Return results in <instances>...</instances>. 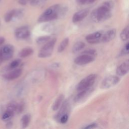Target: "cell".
I'll list each match as a JSON object with an SVG mask.
<instances>
[{
  "label": "cell",
  "mask_w": 129,
  "mask_h": 129,
  "mask_svg": "<svg viewBox=\"0 0 129 129\" xmlns=\"http://www.w3.org/2000/svg\"><path fill=\"white\" fill-rule=\"evenodd\" d=\"M64 99V96L63 94H61L58 97V98L55 100L54 103L53 104V105L52 107L53 110L56 111L60 108Z\"/></svg>",
  "instance_id": "15"
},
{
  "label": "cell",
  "mask_w": 129,
  "mask_h": 129,
  "mask_svg": "<svg viewBox=\"0 0 129 129\" xmlns=\"http://www.w3.org/2000/svg\"><path fill=\"white\" fill-rule=\"evenodd\" d=\"M116 35V30L112 29L106 32L102 35L101 37V42L106 43L113 40Z\"/></svg>",
  "instance_id": "12"
},
{
  "label": "cell",
  "mask_w": 129,
  "mask_h": 129,
  "mask_svg": "<svg viewBox=\"0 0 129 129\" xmlns=\"http://www.w3.org/2000/svg\"><path fill=\"white\" fill-rule=\"evenodd\" d=\"M128 26L124 28L120 34V38L123 41H126L128 39Z\"/></svg>",
  "instance_id": "20"
},
{
  "label": "cell",
  "mask_w": 129,
  "mask_h": 129,
  "mask_svg": "<svg viewBox=\"0 0 129 129\" xmlns=\"http://www.w3.org/2000/svg\"><path fill=\"white\" fill-rule=\"evenodd\" d=\"M5 41V39L2 37H0V46L2 45Z\"/></svg>",
  "instance_id": "32"
},
{
  "label": "cell",
  "mask_w": 129,
  "mask_h": 129,
  "mask_svg": "<svg viewBox=\"0 0 129 129\" xmlns=\"http://www.w3.org/2000/svg\"><path fill=\"white\" fill-rule=\"evenodd\" d=\"M69 43V39L68 38H65L61 42V43H60L58 47V52L62 53V52H63L68 46Z\"/></svg>",
  "instance_id": "18"
},
{
  "label": "cell",
  "mask_w": 129,
  "mask_h": 129,
  "mask_svg": "<svg viewBox=\"0 0 129 129\" xmlns=\"http://www.w3.org/2000/svg\"><path fill=\"white\" fill-rule=\"evenodd\" d=\"M89 10L84 9L76 12L72 18V21L74 23H78L83 20L89 14Z\"/></svg>",
  "instance_id": "10"
},
{
  "label": "cell",
  "mask_w": 129,
  "mask_h": 129,
  "mask_svg": "<svg viewBox=\"0 0 129 129\" xmlns=\"http://www.w3.org/2000/svg\"><path fill=\"white\" fill-rule=\"evenodd\" d=\"M14 114V112L7 110V111L4 114V115L2 117V118L4 120H8L10 118H12V117L13 116Z\"/></svg>",
  "instance_id": "23"
},
{
  "label": "cell",
  "mask_w": 129,
  "mask_h": 129,
  "mask_svg": "<svg viewBox=\"0 0 129 129\" xmlns=\"http://www.w3.org/2000/svg\"><path fill=\"white\" fill-rule=\"evenodd\" d=\"M128 50H129V44L127 42L123 48L122 49L121 52V55H126L128 54Z\"/></svg>",
  "instance_id": "27"
},
{
  "label": "cell",
  "mask_w": 129,
  "mask_h": 129,
  "mask_svg": "<svg viewBox=\"0 0 129 129\" xmlns=\"http://www.w3.org/2000/svg\"><path fill=\"white\" fill-rule=\"evenodd\" d=\"M20 63H21L20 60H19V59L15 60L11 62V63L10 65V68L11 69H15L19 66Z\"/></svg>",
  "instance_id": "25"
},
{
  "label": "cell",
  "mask_w": 129,
  "mask_h": 129,
  "mask_svg": "<svg viewBox=\"0 0 129 129\" xmlns=\"http://www.w3.org/2000/svg\"><path fill=\"white\" fill-rule=\"evenodd\" d=\"M80 91L81 92H79L75 98V101L77 102H80L85 97H86L90 93H91L92 91V88L91 87H90L81 90Z\"/></svg>",
  "instance_id": "13"
},
{
  "label": "cell",
  "mask_w": 129,
  "mask_h": 129,
  "mask_svg": "<svg viewBox=\"0 0 129 129\" xmlns=\"http://www.w3.org/2000/svg\"><path fill=\"white\" fill-rule=\"evenodd\" d=\"M56 42L57 39L55 38L48 41L39 51L38 55V57L46 58L50 57L53 53Z\"/></svg>",
  "instance_id": "3"
},
{
  "label": "cell",
  "mask_w": 129,
  "mask_h": 129,
  "mask_svg": "<svg viewBox=\"0 0 129 129\" xmlns=\"http://www.w3.org/2000/svg\"><path fill=\"white\" fill-rule=\"evenodd\" d=\"M112 6V2H106L103 6L95 10L91 14L92 20L95 22H100L109 19L111 15L110 9Z\"/></svg>",
  "instance_id": "1"
},
{
  "label": "cell",
  "mask_w": 129,
  "mask_h": 129,
  "mask_svg": "<svg viewBox=\"0 0 129 129\" xmlns=\"http://www.w3.org/2000/svg\"><path fill=\"white\" fill-rule=\"evenodd\" d=\"M50 38L51 37L50 36H42L37 39L36 42L39 45L44 44L50 40Z\"/></svg>",
  "instance_id": "22"
},
{
  "label": "cell",
  "mask_w": 129,
  "mask_h": 129,
  "mask_svg": "<svg viewBox=\"0 0 129 129\" xmlns=\"http://www.w3.org/2000/svg\"><path fill=\"white\" fill-rule=\"evenodd\" d=\"M85 44L82 41H78L76 42L72 48V52L74 53H77L84 48Z\"/></svg>",
  "instance_id": "17"
},
{
  "label": "cell",
  "mask_w": 129,
  "mask_h": 129,
  "mask_svg": "<svg viewBox=\"0 0 129 129\" xmlns=\"http://www.w3.org/2000/svg\"><path fill=\"white\" fill-rule=\"evenodd\" d=\"M96 79V75L92 74L83 79L77 85L76 89L78 91L91 87L94 84Z\"/></svg>",
  "instance_id": "4"
},
{
  "label": "cell",
  "mask_w": 129,
  "mask_h": 129,
  "mask_svg": "<svg viewBox=\"0 0 129 129\" xmlns=\"http://www.w3.org/2000/svg\"><path fill=\"white\" fill-rule=\"evenodd\" d=\"M95 1H96V0H76V2L80 5L90 4Z\"/></svg>",
  "instance_id": "26"
},
{
  "label": "cell",
  "mask_w": 129,
  "mask_h": 129,
  "mask_svg": "<svg viewBox=\"0 0 129 129\" xmlns=\"http://www.w3.org/2000/svg\"><path fill=\"white\" fill-rule=\"evenodd\" d=\"M47 0H30V4L33 6H37L44 4Z\"/></svg>",
  "instance_id": "24"
},
{
  "label": "cell",
  "mask_w": 129,
  "mask_h": 129,
  "mask_svg": "<svg viewBox=\"0 0 129 129\" xmlns=\"http://www.w3.org/2000/svg\"><path fill=\"white\" fill-rule=\"evenodd\" d=\"M22 73V71L20 69H15L5 75V77L7 80H12L19 77Z\"/></svg>",
  "instance_id": "14"
},
{
  "label": "cell",
  "mask_w": 129,
  "mask_h": 129,
  "mask_svg": "<svg viewBox=\"0 0 129 129\" xmlns=\"http://www.w3.org/2000/svg\"><path fill=\"white\" fill-rule=\"evenodd\" d=\"M30 121V116L29 114H27L23 116L21 119V123L23 128H26L28 126Z\"/></svg>",
  "instance_id": "19"
},
{
  "label": "cell",
  "mask_w": 129,
  "mask_h": 129,
  "mask_svg": "<svg viewBox=\"0 0 129 129\" xmlns=\"http://www.w3.org/2000/svg\"><path fill=\"white\" fill-rule=\"evenodd\" d=\"M2 61H1V60H0V64H1V63H2Z\"/></svg>",
  "instance_id": "33"
},
{
  "label": "cell",
  "mask_w": 129,
  "mask_h": 129,
  "mask_svg": "<svg viewBox=\"0 0 129 129\" xmlns=\"http://www.w3.org/2000/svg\"><path fill=\"white\" fill-rule=\"evenodd\" d=\"M60 122L62 123H65L68 121V118H69V116H68V114L65 113V114H63L62 115H61L60 116Z\"/></svg>",
  "instance_id": "28"
},
{
  "label": "cell",
  "mask_w": 129,
  "mask_h": 129,
  "mask_svg": "<svg viewBox=\"0 0 129 129\" xmlns=\"http://www.w3.org/2000/svg\"><path fill=\"white\" fill-rule=\"evenodd\" d=\"M95 60V56L86 53L79 56L74 60V63L79 66H82L90 64Z\"/></svg>",
  "instance_id": "6"
},
{
  "label": "cell",
  "mask_w": 129,
  "mask_h": 129,
  "mask_svg": "<svg viewBox=\"0 0 129 129\" xmlns=\"http://www.w3.org/2000/svg\"><path fill=\"white\" fill-rule=\"evenodd\" d=\"M24 108V105L23 103H20L18 104H17V107H16V111L19 113L22 112Z\"/></svg>",
  "instance_id": "29"
},
{
  "label": "cell",
  "mask_w": 129,
  "mask_h": 129,
  "mask_svg": "<svg viewBox=\"0 0 129 129\" xmlns=\"http://www.w3.org/2000/svg\"><path fill=\"white\" fill-rule=\"evenodd\" d=\"M119 82V78L116 76H110L105 78L101 83L100 88L103 89H106L111 88Z\"/></svg>",
  "instance_id": "7"
},
{
  "label": "cell",
  "mask_w": 129,
  "mask_h": 129,
  "mask_svg": "<svg viewBox=\"0 0 129 129\" xmlns=\"http://www.w3.org/2000/svg\"><path fill=\"white\" fill-rule=\"evenodd\" d=\"M30 35V31L28 27L23 26L18 28L15 31L16 37L20 39L28 38Z\"/></svg>",
  "instance_id": "9"
},
{
  "label": "cell",
  "mask_w": 129,
  "mask_h": 129,
  "mask_svg": "<svg viewBox=\"0 0 129 129\" xmlns=\"http://www.w3.org/2000/svg\"><path fill=\"white\" fill-rule=\"evenodd\" d=\"M17 12L15 10H13L9 12L8 13H7V14L5 17V21L7 22H9L11 21L12 20V19L17 15Z\"/></svg>",
  "instance_id": "21"
},
{
  "label": "cell",
  "mask_w": 129,
  "mask_h": 129,
  "mask_svg": "<svg viewBox=\"0 0 129 129\" xmlns=\"http://www.w3.org/2000/svg\"><path fill=\"white\" fill-rule=\"evenodd\" d=\"M30 0H19V3L22 5H25L27 4V3Z\"/></svg>",
  "instance_id": "31"
},
{
  "label": "cell",
  "mask_w": 129,
  "mask_h": 129,
  "mask_svg": "<svg viewBox=\"0 0 129 129\" xmlns=\"http://www.w3.org/2000/svg\"><path fill=\"white\" fill-rule=\"evenodd\" d=\"M103 33L101 31H97L88 34L86 37V41L90 44H97L101 42V37Z\"/></svg>",
  "instance_id": "8"
},
{
  "label": "cell",
  "mask_w": 129,
  "mask_h": 129,
  "mask_svg": "<svg viewBox=\"0 0 129 129\" xmlns=\"http://www.w3.org/2000/svg\"><path fill=\"white\" fill-rule=\"evenodd\" d=\"M33 53V50L31 48H26L23 49L19 53V56L21 58H26L30 56Z\"/></svg>",
  "instance_id": "16"
},
{
  "label": "cell",
  "mask_w": 129,
  "mask_h": 129,
  "mask_svg": "<svg viewBox=\"0 0 129 129\" xmlns=\"http://www.w3.org/2000/svg\"><path fill=\"white\" fill-rule=\"evenodd\" d=\"M14 51V49L12 46L8 45L4 46L0 49V60L3 61L10 59L13 55Z\"/></svg>",
  "instance_id": "5"
},
{
  "label": "cell",
  "mask_w": 129,
  "mask_h": 129,
  "mask_svg": "<svg viewBox=\"0 0 129 129\" xmlns=\"http://www.w3.org/2000/svg\"><path fill=\"white\" fill-rule=\"evenodd\" d=\"M129 70V61L126 60L120 64L116 69V73L118 76H122L127 73Z\"/></svg>",
  "instance_id": "11"
},
{
  "label": "cell",
  "mask_w": 129,
  "mask_h": 129,
  "mask_svg": "<svg viewBox=\"0 0 129 129\" xmlns=\"http://www.w3.org/2000/svg\"><path fill=\"white\" fill-rule=\"evenodd\" d=\"M96 127V124L95 123H91L90 124L87 125L86 126L84 127V128H93Z\"/></svg>",
  "instance_id": "30"
},
{
  "label": "cell",
  "mask_w": 129,
  "mask_h": 129,
  "mask_svg": "<svg viewBox=\"0 0 129 129\" xmlns=\"http://www.w3.org/2000/svg\"><path fill=\"white\" fill-rule=\"evenodd\" d=\"M60 13V6L56 5L47 9L39 17V22H45L57 19Z\"/></svg>",
  "instance_id": "2"
}]
</instances>
